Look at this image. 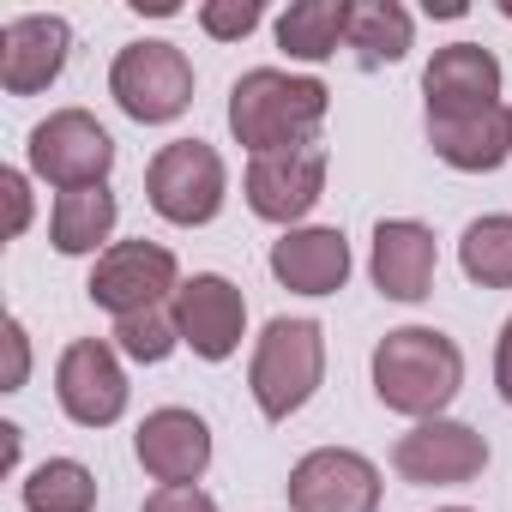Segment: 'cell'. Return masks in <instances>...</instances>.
Wrapping results in <instances>:
<instances>
[{"instance_id":"20","label":"cell","mask_w":512,"mask_h":512,"mask_svg":"<svg viewBox=\"0 0 512 512\" xmlns=\"http://www.w3.org/2000/svg\"><path fill=\"white\" fill-rule=\"evenodd\" d=\"M350 25V0H296L290 13H278V49L290 61H326L338 55Z\"/></svg>"},{"instance_id":"28","label":"cell","mask_w":512,"mask_h":512,"mask_svg":"<svg viewBox=\"0 0 512 512\" xmlns=\"http://www.w3.org/2000/svg\"><path fill=\"white\" fill-rule=\"evenodd\" d=\"M7 392H19L25 380H31V338H25V326L19 320H7Z\"/></svg>"},{"instance_id":"16","label":"cell","mask_w":512,"mask_h":512,"mask_svg":"<svg viewBox=\"0 0 512 512\" xmlns=\"http://www.w3.org/2000/svg\"><path fill=\"white\" fill-rule=\"evenodd\" d=\"M428 145L440 163L464 169V175H488L512 157V109L488 103V109H446L428 115Z\"/></svg>"},{"instance_id":"1","label":"cell","mask_w":512,"mask_h":512,"mask_svg":"<svg viewBox=\"0 0 512 512\" xmlns=\"http://www.w3.org/2000/svg\"><path fill=\"white\" fill-rule=\"evenodd\" d=\"M332 109V91L308 73H284V67H253L229 85V133L253 151H290V145H314L320 121Z\"/></svg>"},{"instance_id":"14","label":"cell","mask_w":512,"mask_h":512,"mask_svg":"<svg viewBox=\"0 0 512 512\" xmlns=\"http://www.w3.org/2000/svg\"><path fill=\"white\" fill-rule=\"evenodd\" d=\"M133 452H139V464L157 488H187L211 464V428H205V416H193L181 404H163L139 422Z\"/></svg>"},{"instance_id":"23","label":"cell","mask_w":512,"mask_h":512,"mask_svg":"<svg viewBox=\"0 0 512 512\" xmlns=\"http://www.w3.org/2000/svg\"><path fill=\"white\" fill-rule=\"evenodd\" d=\"M458 266L470 284L482 290H512V217L494 211V217H476L458 241Z\"/></svg>"},{"instance_id":"27","label":"cell","mask_w":512,"mask_h":512,"mask_svg":"<svg viewBox=\"0 0 512 512\" xmlns=\"http://www.w3.org/2000/svg\"><path fill=\"white\" fill-rule=\"evenodd\" d=\"M0 193H7V241H13L31 223V181L19 169H0Z\"/></svg>"},{"instance_id":"26","label":"cell","mask_w":512,"mask_h":512,"mask_svg":"<svg viewBox=\"0 0 512 512\" xmlns=\"http://www.w3.org/2000/svg\"><path fill=\"white\" fill-rule=\"evenodd\" d=\"M139 512H217V500L199 482H187V488H151Z\"/></svg>"},{"instance_id":"2","label":"cell","mask_w":512,"mask_h":512,"mask_svg":"<svg viewBox=\"0 0 512 512\" xmlns=\"http://www.w3.org/2000/svg\"><path fill=\"white\" fill-rule=\"evenodd\" d=\"M464 386V356L434 326H398L374 344V398L398 416L434 422Z\"/></svg>"},{"instance_id":"18","label":"cell","mask_w":512,"mask_h":512,"mask_svg":"<svg viewBox=\"0 0 512 512\" xmlns=\"http://www.w3.org/2000/svg\"><path fill=\"white\" fill-rule=\"evenodd\" d=\"M422 97H428V115L488 109V103H500V61L482 43H446V49H434L428 73H422Z\"/></svg>"},{"instance_id":"9","label":"cell","mask_w":512,"mask_h":512,"mask_svg":"<svg viewBox=\"0 0 512 512\" xmlns=\"http://www.w3.org/2000/svg\"><path fill=\"white\" fill-rule=\"evenodd\" d=\"M284 494H290V512H380L386 488L374 458L350 446H314L308 458H296Z\"/></svg>"},{"instance_id":"7","label":"cell","mask_w":512,"mask_h":512,"mask_svg":"<svg viewBox=\"0 0 512 512\" xmlns=\"http://www.w3.org/2000/svg\"><path fill=\"white\" fill-rule=\"evenodd\" d=\"M175 290H181L175 253L157 247V241H109L91 266V284H85V296L115 320L151 314V308L175 302Z\"/></svg>"},{"instance_id":"6","label":"cell","mask_w":512,"mask_h":512,"mask_svg":"<svg viewBox=\"0 0 512 512\" xmlns=\"http://www.w3.org/2000/svg\"><path fill=\"white\" fill-rule=\"evenodd\" d=\"M31 175L61 187V193H79V187H109V169H115V139L103 133L97 115L85 109H55L49 121L31 127Z\"/></svg>"},{"instance_id":"4","label":"cell","mask_w":512,"mask_h":512,"mask_svg":"<svg viewBox=\"0 0 512 512\" xmlns=\"http://www.w3.org/2000/svg\"><path fill=\"white\" fill-rule=\"evenodd\" d=\"M145 199L163 223H181V229H199L223 211L229 199V169L217 157V145L205 139H169L151 169H145Z\"/></svg>"},{"instance_id":"15","label":"cell","mask_w":512,"mask_h":512,"mask_svg":"<svg viewBox=\"0 0 512 512\" xmlns=\"http://www.w3.org/2000/svg\"><path fill=\"white\" fill-rule=\"evenodd\" d=\"M434 266H440V247H434V229L416 223V217H380L374 223V290L386 302H422L434 290Z\"/></svg>"},{"instance_id":"29","label":"cell","mask_w":512,"mask_h":512,"mask_svg":"<svg viewBox=\"0 0 512 512\" xmlns=\"http://www.w3.org/2000/svg\"><path fill=\"white\" fill-rule=\"evenodd\" d=\"M494 392L512 404V320L500 326V344H494Z\"/></svg>"},{"instance_id":"21","label":"cell","mask_w":512,"mask_h":512,"mask_svg":"<svg viewBox=\"0 0 512 512\" xmlns=\"http://www.w3.org/2000/svg\"><path fill=\"white\" fill-rule=\"evenodd\" d=\"M410 37H416V25H410V13L398 7V0H350L344 43H350L368 67L404 61V55H410Z\"/></svg>"},{"instance_id":"19","label":"cell","mask_w":512,"mask_h":512,"mask_svg":"<svg viewBox=\"0 0 512 512\" xmlns=\"http://www.w3.org/2000/svg\"><path fill=\"white\" fill-rule=\"evenodd\" d=\"M115 217H121V205H115V193L109 187H79V193H61L55 199V211H49V241L61 247V253H103V241L115 235Z\"/></svg>"},{"instance_id":"24","label":"cell","mask_w":512,"mask_h":512,"mask_svg":"<svg viewBox=\"0 0 512 512\" xmlns=\"http://www.w3.org/2000/svg\"><path fill=\"white\" fill-rule=\"evenodd\" d=\"M175 344H181V332H175V314H163V308L133 314V320H115V350L133 356V362H145V368H157Z\"/></svg>"},{"instance_id":"22","label":"cell","mask_w":512,"mask_h":512,"mask_svg":"<svg viewBox=\"0 0 512 512\" xmlns=\"http://www.w3.org/2000/svg\"><path fill=\"white\" fill-rule=\"evenodd\" d=\"M25 512H91L97 506V476L79 458H43L25 488H19Z\"/></svg>"},{"instance_id":"11","label":"cell","mask_w":512,"mask_h":512,"mask_svg":"<svg viewBox=\"0 0 512 512\" xmlns=\"http://www.w3.org/2000/svg\"><path fill=\"white\" fill-rule=\"evenodd\" d=\"M169 314H175L181 344L193 356H205V362H229L241 350V338H247V296L229 278H217V272H193L175 290Z\"/></svg>"},{"instance_id":"5","label":"cell","mask_w":512,"mask_h":512,"mask_svg":"<svg viewBox=\"0 0 512 512\" xmlns=\"http://www.w3.org/2000/svg\"><path fill=\"white\" fill-rule=\"evenodd\" d=\"M109 97L139 127H163V121L187 115V103H193V61L163 37L127 43L115 55V67H109Z\"/></svg>"},{"instance_id":"8","label":"cell","mask_w":512,"mask_h":512,"mask_svg":"<svg viewBox=\"0 0 512 512\" xmlns=\"http://www.w3.org/2000/svg\"><path fill=\"white\" fill-rule=\"evenodd\" d=\"M326 169H332V157H326L320 139H314V145H290V151L253 157V163H247V181H241L253 217L296 229V223L326 199Z\"/></svg>"},{"instance_id":"17","label":"cell","mask_w":512,"mask_h":512,"mask_svg":"<svg viewBox=\"0 0 512 512\" xmlns=\"http://www.w3.org/2000/svg\"><path fill=\"white\" fill-rule=\"evenodd\" d=\"M272 278L296 296H338L350 284V241L344 229L308 223V229H284V241H272Z\"/></svg>"},{"instance_id":"25","label":"cell","mask_w":512,"mask_h":512,"mask_svg":"<svg viewBox=\"0 0 512 512\" xmlns=\"http://www.w3.org/2000/svg\"><path fill=\"white\" fill-rule=\"evenodd\" d=\"M260 19H266L260 0H205V7H199V25H205V37H217V43H241Z\"/></svg>"},{"instance_id":"3","label":"cell","mask_w":512,"mask_h":512,"mask_svg":"<svg viewBox=\"0 0 512 512\" xmlns=\"http://www.w3.org/2000/svg\"><path fill=\"white\" fill-rule=\"evenodd\" d=\"M326 380V332L314 320H290L278 314L260 344H253V362H247V386H253V404H260L266 422H290Z\"/></svg>"},{"instance_id":"10","label":"cell","mask_w":512,"mask_h":512,"mask_svg":"<svg viewBox=\"0 0 512 512\" xmlns=\"http://www.w3.org/2000/svg\"><path fill=\"white\" fill-rule=\"evenodd\" d=\"M392 470L404 482H416V488H458V482H470V476L488 470V440L470 422L434 416V422H416L392 446Z\"/></svg>"},{"instance_id":"12","label":"cell","mask_w":512,"mask_h":512,"mask_svg":"<svg viewBox=\"0 0 512 512\" xmlns=\"http://www.w3.org/2000/svg\"><path fill=\"white\" fill-rule=\"evenodd\" d=\"M55 398H61V410L79 428L121 422V410H127V368H121L115 344H103V338L67 344L61 362H55Z\"/></svg>"},{"instance_id":"13","label":"cell","mask_w":512,"mask_h":512,"mask_svg":"<svg viewBox=\"0 0 512 512\" xmlns=\"http://www.w3.org/2000/svg\"><path fill=\"white\" fill-rule=\"evenodd\" d=\"M67 55H73V25L55 13H19L0 25V85H7V97L49 91Z\"/></svg>"},{"instance_id":"30","label":"cell","mask_w":512,"mask_h":512,"mask_svg":"<svg viewBox=\"0 0 512 512\" xmlns=\"http://www.w3.org/2000/svg\"><path fill=\"white\" fill-rule=\"evenodd\" d=\"M440 512H470V506H440Z\"/></svg>"}]
</instances>
